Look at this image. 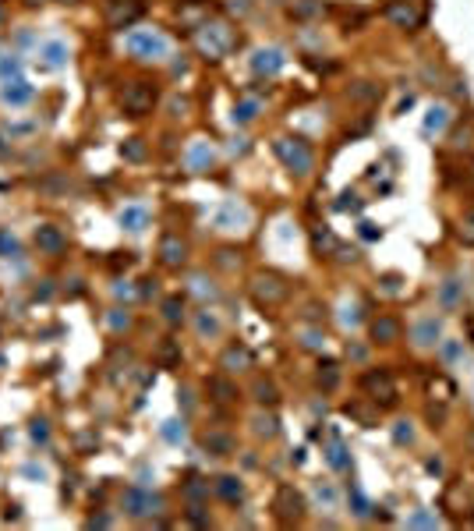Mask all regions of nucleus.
<instances>
[{
  "label": "nucleus",
  "instance_id": "3",
  "mask_svg": "<svg viewBox=\"0 0 474 531\" xmlns=\"http://www.w3.org/2000/svg\"><path fill=\"white\" fill-rule=\"evenodd\" d=\"M397 333H400V326L393 322V319H382V322L372 326V336L375 340H386V344H389V340H397Z\"/></svg>",
  "mask_w": 474,
  "mask_h": 531
},
{
  "label": "nucleus",
  "instance_id": "2",
  "mask_svg": "<svg viewBox=\"0 0 474 531\" xmlns=\"http://www.w3.org/2000/svg\"><path fill=\"white\" fill-rule=\"evenodd\" d=\"M276 514L280 517H301V496L297 492H291V489H280V496H276Z\"/></svg>",
  "mask_w": 474,
  "mask_h": 531
},
{
  "label": "nucleus",
  "instance_id": "1",
  "mask_svg": "<svg viewBox=\"0 0 474 531\" xmlns=\"http://www.w3.org/2000/svg\"><path fill=\"white\" fill-rule=\"evenodd\" d=\"M365 390L372 393V400H382L386 407L397 400V386H393V379L386 372H368L365 375Z\"/></svg>",
  "mask_w": 474,
  "mask_h": 531
}]
</instances>
